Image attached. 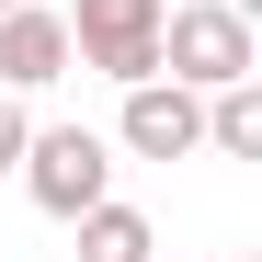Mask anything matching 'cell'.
<instances>
[{
    "mask_svg": "<svg viewBox=\"0 0 262 262\" xmlns=\"http://www.w3.org/2000/svg\"><path fill=\"white\" fill-rule=\"evenodd\" d=\"M23 137H34V125H23V92H0V171L23 160Z\"/></svg>",
    "mask_w": 262,
    "mask_h": 262,
    "instance_id": "8",
    "label": "cell"
},
{
    "mask_svg": "<svg viewBox=\"0 0 262 262\" xmlns=\"http://www.w3.org/2000/svg\"><path fill=\"white\" fill-rule=\"evenodd\" d=\"M160 69L183 80V92L251 80V69H262V46H251V12H228V0H183V12H160Z\"/></svg>",
    "mask_w": 262,
    "mask_h": 262,
    "instance_id": "1",
    "label": "cell"
},
{
    "mask_svg": "<svg viewBox=\"0 0 262 262\" xmlns=\"http://www.w3.org/2000/svg\"><path fill=\"white\" fill-rule=\"evenodd\" d=\"M205 148L262 160V69H251V80H216V92H205Z\"/></svg>",
    "mask_w": 262,
    "mask_h": 262,
    "instance_id": "7",
    "label": "cell"
},
{
    "mask_svg": "<svg viewBox=\"0 0 262 262\" xmlns=\"http://www.w3.org/2000/svg\"><path fill=\"white\" fill-rule=\"evenodd\" d=\"M12 171H23V194L46 205L57 228H69L80 205H103V194H114V148L92 137V125H34V137H23V160H12Z\"/></svg>",
    "mask_w": 262,
    "mask_h": 262,
    "instance_id": "2",
    "label": "cell"
},
{
    "mask_svg": "<svg viewBox=\"0 0 262 262\" xmlns=\"http://www.w3.org/2000/svg\"><path fill=\"white\" fill-rule=\"evenodd\" d=\"M160 12H171V0H80V12H69V57L103 69L114 92H125V80H160Z\"/></svg>",
    "mask_w": 262,
    "mask_h": 262,
    "instance_id": "3",
    "label": "cell"
},
{
    "mask_svg": "<svg viewBox=\"0 0 262 262\" xmlns=\"http://www.w3.org/2000/svg\"><path fill=\"white\" fill-rule=\"evenodd\" d=\"M137 160H194L205 148V92H183V80H125V125H114Z\"/></svg>",
    "mask_w": 262,
    "mask_h": 262,
    "instance_id": "4",
    "label": "cell"
},
{
    "mask_svg": "<svg viewBox=\"0 0 262 262\" xmlns=\"http://www.w3.org/2000/svg\"><path fill=\"white\" fill-rule=\"evenodd\" d=\"M46 80H69V12L12 0L0 12V92H46Z\"/></svg>",
    "mask_w": 262,
    "mask_h": 262,
    "instance_id": "5",
    "label": "cell"
},
{
    "mask_svg": "<svg viewBox=\"0 0 262 262\" xmlns=\"http://www.w3.org/2000/svg\"><path fill=\"white\" fill-rule=\"evenodd\" d=\"M69 228H80V262H160L148 216H137V205H114V194H103V205H80Z\"/></svg>",
    "mask_w": 262,
    "mask_h": 262,
    "instance_id": "6",
    "label": "cell"
},
{
    "mask_svg": "<svg viewBox=\"0 0 262 262\" xmlns=\"http://www.w3.org/2000/svg\"><path fill=\"white\" fill-rule=\"evenodd\" d=\"M0 12H12V0H0Z\"/></svg>",
    "mask_w": 262,
    "mask_h": 262,
    "instance_id": "9",
    "label": "cell"
}]
</instances>
